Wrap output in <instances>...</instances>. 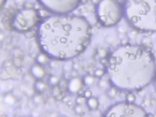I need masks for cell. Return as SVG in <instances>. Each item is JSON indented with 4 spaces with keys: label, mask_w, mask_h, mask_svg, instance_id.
<instances>
[{
    "label": "cell",
    "mask_w": 156,
    "mask_h": 117,
    "mask_svg": "<svg viewBox=\"0 0 156 117\" xmlns=\"http://www.w3.org/2000/svg\"><path fill=\"white\" fill-rule=\"evenodd\" d=\"M92 28L83 16L54 14L39 22L37 40L49 58L68 60L81 54L88 46Z\"/></svg>",
    "instance_id": "6da1fadb"
},
{
    "label": "cell",
    "mask_w": 156,
    "mask_h": 117,
    "mask_svg": "<svg viewBox=\"0 0 156 117\" xmlns=\"http://www.w3.org/2000/svg\"><path fill=\"white\" fill-rule=\"evenodd\" d=\"M106 65L109 83L118 90H141L149 85L156 75L154 57L143 45L118 46L109 55Z\"/></svg>",
    "instance_id": "7a4b0ae2"
},
{
    "label": "cell",
    "mask_w": 156,
    "mask_h": 117,
    "mask_svg": "<svg viewBox=\"0 0 156 117\" xmlns=\"http://www.w3.org/2000/svg\"><path fill=\"white\" fill-rule=\"evenodd\" d=\"M124 17L137 31L156 32V0H125Z\"/></svg>",
    "instance_id": "3957f363"
},
{
    "label": "cell",
    "mask_w": 156,
    "mask_h": 117,
    "mask_svg": "<svg viewBox=\"0 0 156 117\" xmlns=\"http://www.w3.org/2000/svg\"><path fill=\"white\" fill-rule=\"evenodd\" d=\"M96 15L103 26H115L124 17L123 5L119 0H100L96 6Z\"/></svg>",
    "instance_id": "277c9868"
},
{
    "label": "cell",
    "mask_w": 156,
    "mask_h": 117,
    "mask_svg": "<svg viewBox=\"0 0 156 117\" xmlns=\"http://www.w3.org/2000/svg\"><path fill=\"white\" fill-rule=\"evenodd\" d=\"M39 21L38 12L34 8H25L17 11L12 18V28L19 33H25L35 27Z\"/></svg>",
    "instance_id": "5b68a950"
},
{
    "label": "cell",
    "mask_w": 156,
    "mask_h": 117,
    "mask_svg": "<svg viewBox=\"0 0 156 117\" xmlns=\"http://www.w3.org/2000/svg\"><path fill=\"white\" fill-rule=\"evenodd\" d=\"M104 116H145L146 111L141 107L127 101L120 102L112 105L104 115Z\"/></svg>",
    "instance_id": "8992f818"
},
{
    "label": "cell",
    "mask_w": 156,
    "mask_h": 117,
    "mask_svg": "<svg viewBox=\"0 0 156 117\" xmlns=\"http://www.w3.org/2000/svg\"><path fill=\"white\" fill-rule=\"evenodd\" d=\"M46 11L53 14H68L79 6L81 0H37Z\"/></svg>",
    "instance_id": "52a82bcc"
},
{
    "label": "cell",
    "mask_w": 156,
    "mask_h": 117,
    "mask_svg": "<svg viewBox=\"0 0 156 117\" xmlns=\"http://www.w3.org/2000/svg\"><path fill=\"white\" fill-rule=\"evenodd\" d=\"M83 84V80L80 77H73L67 83V90L71 94H76L81 91Z\"/></svg>",
    "instance_id": "ba28073f"
},
{
    "label": "cell",
    "mask_w": 156,
    "mask_h": 117,
    "mask_svg": "<svg viewBox=\"0 0 156 117\" xmlns=\"http://www.w3.org/2000/svg\"><path fill=\"white\" fill-rule=\"evenodd\" d=\"M31 73L37 80H42L46 75V71L40 64H37L31 67Z\"/></svg>",
    "instance_id": "9c48e42d"
},
{
    "label": "cell",
    "mask_w": 156,
    "mask_h": 117,
    "mask_svg": "<svg viewBox=\"0 0 156 117\" xmlns=\"http://www.w3.org/2000/svg\"><path fill=\"white\" fill-rule=\"evenodd\" d=\"M86 103L88 108L91 110H97L100 105L99 100L98 99V98L93 96L87 99Z\"/></svg>",
    "instance_id": "30bf717a"
},
{
    "label": "cell",
    "mask_w": 156,
    "mask_h": 117,
    "mask_svg": "<svg viewBox=\"0 0 156 117\" xmlns=\"http://www.w3.org/2000/svg\"><path fill=\"white\" fill-rule=\"evenodd\" d=\"M3 101L6 104H8L9 105H12L16 103L17 99L11 93H7L5 95Z\"/></svg>",
    "instance_id": "8fae6325"
},
{
    "label": "cell",
    "mask_w": 156,
    "mask_h": 117,
    "mask_svg": "<svg viewBox=\"0 0 156 117\" xmlns=\"http://www.w3.org/2000/svg\"><path fill=\"white\" fill-rule=\"evenodd\" d=\"M34 88L37 93H43L46 88V84L43 81L41 80H38L34 85Z\"/></svg>",
    "instance_id": "7c38bea8"
},
{
    "label": "cell",
    "mask_w": 156,
    "mask_h": 117,
    "mask_svg": "<svg viewBox=\"0 0 156 117\" xmlns=\"http://www.w3.org/2000/svg\"><path fill=\"white\" fill-rule=\"evenodd\" d=\"M48 58H49V57L46 54L42 53L37 56L36 60V62L38 64L43 65L47 62Z\"/></svg>",
    "instance_id": "4fadbf2b"
},
{
    "label": "cell",
    "mask_w": 156,
    "mask_h": 117,
    "mask_svg": "<svg viewBox=\"0 0 156 117\" xmlns=\"http://www.w3.org/2000/svg\"><path fill=\"white\" fill-rule=\"evenodd\" d=\"M83 80L84 84H85L87 86H90L94 84L95 78L94 76L92 75H86Z\"/></svg>",
    "instance_id": "5bb4252c"
},
{
    "label": "cell",
    "mask_w": 156,
    "mask_h": 117,
    "mask_svg": "<svg viewBox=\"0 0 156 117\" xmlns=\"http://www.w3.org/2000/svg\"><path fill=\"white\" fill-rule=\"evenodd\" d=\"M118 90L117 88L111 86V87L107 91V95H108L109 97L110 98H114L116 96V95H117Z\"/></svg>",
    "instance_id": "9a60e30c"
},
{
    "label": "cell",
    "mask_w": 156,
    "mask_h": 117,
    "mask_svg": "<svg viewBox=\"0 0 156 117\" xmlns=\"http://www.w3.org/2000/svg\"><path fill=\"white\" fill-rule=\"evenodd\" d=\"M52 95L54 97L57 98L59 96H60L61 95V89L60 87H59L58 85L56 86H54L53 89H52Z\"/></svg>",
    "instance_id": "2e32d148"
},
{
    "label": "cell",
    "mask_w": 156,
    "mask_h": 117,
    "mask_svg": "<svg viewBox=\"0 0 156 117\" xmlns=\"http://www.w3.org/2000/svg\"><path fill=\"white\" fill-rule=\"evenodd\" d=\"M60 82L59 79L55 76H52L50 77V78L49 79V83L52 86H56Z\"/></svg>",
    "instance_id": "e0dca14e"
},
{
    "label": "cell",
    "mask_w": 156,
    "mask_h": 117,
    "mask_svg": "<svg viewBox=\"0 0 156 117\" xmlns=\"http://www.w3.org/2000/svg\"><path fill=\"white\" fill-rule=\"evenodd\" d=\"M135 99H136V97L135 95L131 92H129L126 96V101L129 102L134 103L135 101Z\"/></svg>",
    "instance_id": "ac0fdd59"
},
{
    "label": "cell",
    "mask_w": 156,
    "mask_h": 117,
    "mask_svg": "<svg viewBox=\"0 0 156 117\" xmlns=\"http://www.w3.org/2000/svg\"><path fill=\"white\" fill-rule=\"evenodd\" d=\"M98 55L101 58H106L107 55V51L104 48H100L98 51Z\"/></svg>",
    "instance_id": "d6986e66"
},
{
    "label": "cell",
    "mask_w": 156,
    "mask_h": 117,
    "mask_svg": "<svg viewBox=\"0 0 156 117\" xmlns=\"http://www.w3.org/2000/svg\"><path fill=\"white\" fill-rule=\"evenodd\" d=\"M86 100L87 99L83 95L80 96L76 99V104H78V105H81L84 102H86Z\"/></svg>",
    "instance_id": "ffe728a7"
},
{
    "label": "cell",
    "mask_w": 156,
    "mask_h": 117,
    "mask_svg": "<svg viewBox=\"0 0 156 117\" xmlns=\"http://www.w3.org/2000/svg\"><path fill=\"white\" fill-rule=\"evenodd\" d=\"M105 74V71L102 69H97L94 72V75L97 77H101Z\"/></svg>",
    "instance_id": "44dd1931"
},
{
    "label": "cell",
    "mask_w": 156,
    "mask_h": 117,
    "mask_svg": "<svg viewBox=\"0 0 156 117\" xmlns=\"http://www.w3.org/2000/svg\"><path fill=\"white\" fill-rule=\"evenodd\" d=\"M33 101L34 103H36L37 104H40L42 101V97L39 95H36V96H34Z\"/></svg>",
    "instance_id": "7402d4cb"
},
{
    "label": "cell",
    "mask_w": 156,
    "mask_h": 117,
    "mask_svg": "<svg viewBox=\"0 0 156 117\" xmlns=\"http://www.w3.org/2000/svg\"><path fill=\"white\" fill-rule=\"evenodd\" d=\"M74 112H76V113H77V114H81V113H83V108L81 106V105L77 104L76 106H74Z\"/></svg>",
    "instance_id": "603a6c76"
},
{
    "label": "cell",
    "mask_w": 156,
    "mask_h": 117,
    "mask_svg": "<svg viewBox=\"0 0 156 117\" xmlns=\"http://www.w3.org/2000/svg\"><path fill=\"white\" fill-rule=\"evenodd\" d=\"M86 99H88L92 96V91L90 90H87L84 92V95H83Z\"/></svg>",
    "instance_id": "cb8c5ba5"
},
{
    "label": "cell",
    "mask_w": 156,
    "mask_h": 117,
    "mask_svg": "<svg viewBox=\"0 0 156 117\" xmlns=\"http://www.w3.org/2000/svg\"><path fill=\"white\" fill-rule=\"evenodd\" d=\"M143 42H144V44H146L147 45H149V44H152V42L151 41V40L149 38L145 37L144 39H143Z\"/></svg>",
    "instance_id": "d4e9b609"
},
{
    "label": "cell",
    "mask_w": 156,
    "mask_h": 117,
    "mask_svg": "<svg viewBox=\"0 0 156 117\" xmlns=\"http://www.w3.org/2000/svg\"><path fill=\"white\" fill-rule=\"evenodd\" d=\"M80 65L78 64L77 63H75V64H74L73 65V68L74 70H78V69L80 68Z\"/></svg>",
    "instance_id": "484cf974"
},
{
    "label": "cell",
    "mask_w": 156,
    "mask_h": 117,
    "mask_svg": "<svg viewBox=\"0 0 156 117\" xmlns=\"http://www.w3.org/2000/svg\"><path fill=\"white\" fill-rule=\"evenodd\" d=\"M66 104H67V105H68L69 107H72L73 105L72 101H68L66 102Z\"/></svg>",
    "instance_id": "4316f807"
},
{
    "label": "cell",
    "mask_w": 156,
    "mask_h": 117,
    "mask_svg": "<svg viewBox=\"0 0 156 117\" xmlns=\"http://www.w3.org/2000/svg\"><path fill=\"white\" fill-rule=\"evenodd\" d=\"M6 1V0H1V6H2V7L4 6V5L5 4Z\"/></svg>",
    "instance_id": "83f0119b"
},
{
    "label": "cell",
    "mask_w": 156,
    "mask_h": 117,
    "mask_svg": "<svg viewBox=\"0 0 156 117\" xmlns=\"http://www.w3.org/2000/svg\"><path fill=\"white\" fill-rule=\"evenodd\" d=\"M64 99H65V101H65V102H66V103L69 101V99L68 98V97H65Z\"/></svg>",
    "instance_id": "f1b7e54d"
},
{
    "label": "cell",
    "mask_w": 156,
    "mask_h": 117,
    "mask_svg": "<svg viewBox=\"0 0 156 117\" xmlns=\"http://www.w3.org/2000/svg\"><path fill=\"white\" fill-rule=\"evenodd\" d=\"M154 85H155V87H156V75L154 77Z\"/></svg>",
    "instance_id": "f546056e"
}]
</instances>
